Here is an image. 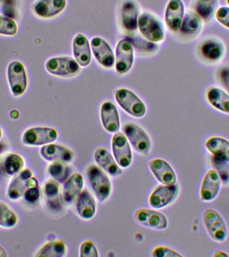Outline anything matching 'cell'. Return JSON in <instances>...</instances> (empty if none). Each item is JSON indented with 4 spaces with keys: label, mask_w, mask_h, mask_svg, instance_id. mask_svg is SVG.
Returning <instances> with one entry per match:
<instances>
[{
    "label": "cell",
    "mask_w": 229,
    "mask_h": 257,
    "mask_svg": "<svg viewBox=\"0 0 229 257\" xmlns=\"http://www.w3.org/2000/svg\"><path fill=\"white\" fill-rule=\"evenodd\" d=\"M153 256L154 257H178L182 255L177 251L166 246H158L153 251Z\"/></svg>",
    "instance_id": "cell-40"
},
{
    "label": "cell",
    "mask_w": 229,
    "mask_h": 257,
    "mask_svg": "<svg viewBox=\"0 0 229 257\" xmlns=\"http://www.w3.org/2000/svg\"><path fill=\"white\" fill-rule=\"evenodd\" d=\"M130 42L139 50H145L146 52H153L155 49H157L156 44L153 42H146L141 39H134L132 42Z\"/></svg>",
    "instance_id": "cell-42"
},
{
    "label": "cell",
    "mask_w": 229,
    "mask_h": 257,
    "mask_svg": "<svg viewBox=\"0 0 229 257\" xmlns=\"http://www.w3.org/2000/svg\"><path fill=\"white\" fill-rule=\"evenodd\" d=\"M179 194L178 185H162L157 187L150 195L149 203L152 208L160 209L172 204Z\"/></svg>",
    "instance_id": "cell-11"
},
{
    "label": "cell",
    "mask_w": 229,
    "mask_h": 257,
    "mask_svg": "<svg viewBox=\"0 0 229 257\" xmlns=\"http://www.w3.org/2000/svg\"><path fill=\"white\" fill-rule=\"evenodd\" d=\"M40 152L44 160L52 163L68 164L74 159V154L71 150L58 144H50L42 146Z\"/></svg>",
    "instance_id": "cell-16"
},
{
    "label": "cell",
    "mask_w": 229,
    "mask_h": 257,
    "mask_svg": "<svg viewBox=\"0 0 229 257\" xmlns=\"http://www.w3.org/2000/svg\"><path fill=\"white\" fill-rule=\"evenodd\" d=\"M84 186V180L80 174H74L64 183L62 197L64 203L70 204L73 202L78 195L81 192Z\"/></svg>",
    "instance_id": "cell-25"
},
{
    "label": "cell",
    "mask_w": 229,
    "mask_h": 257,
    "mask_svg": "<svg viewBox=\"0 0 229 257\" xmlns=\"http://www.w3.org/2000/svg\"><path fill=\"white\" fill-rule=\"evenodd\" d=\"M66 4V0H36L32 4V10L37 17L49 19L61 14Z\"/></svg>",
    "instance_id": "cell-12"
},
{
    "label": "cell",
    "mask_w": 229,
    "mask_h": 257,
    "mask_svg": "<svg viewBox=\"0 0 229 257\" xmlns=\"http://www.w3.org/2000/svg\"><path fill=\"white\" fill-rule=\"evenodd\" d=\"M213 166L216 168L217 172L220 176L221 180L227 183L229 182V162L219 160L213 157L212 160Z\"/></svg>",
    "instance_id": "cell-38"
},
{
    "label": "cell",
    "mask_w": 229,
    "mask_h": 257,
    "mask_svg": "<svg viewBox=\"0 0 229 257\" xmlns=\"http://www.w3.org/2000/svg\"><path fill=\"white\" fill-rule=\"evenodd\" d=\"M86 177L96 198L104 202L112 192V185L107 176L98 167L92 165L86 171Z\"/></svg>",
    "instance_id": "cell-1"
},
{
    "label": "cell",
    "mask_w": 229,
    "mask_h": 257,
    "mask_svg": "<svg viewBox=\"0 0 229 257\" xmlns=\"http://www.w3.org/2000/svg\"><path fill=\"white\" fill-rule=\"evenodd\" d=\"M219 79L229 92V67H222L219 70Z\"/></svg>",
    "instance_id": "cell-43"
},
{
    "label": "cell",
    "mask_w": 229,
    "mask_h": 257,
    "mask_svg": "<svg viewBox=\"0 0 229 257\" xmlns=\"http://www.w3.org/2000/svg\"><path fill=\"white\" fill-rule=\"evenodd\" d=\"M33 177V172L29 169L23 170L16 175L9 185L8 189V196L12 200H19L23 196L27 188L28 181Z\"/></svg>",
    "instance_id": "cell-23"
},
{
    "label": "cell",
    "mask_w": 229,
    "mask_h": 257,
    "mask_svg": "<svg viewBox=\"0 0 229 257\" xmlns=\"http://www.w3.org/2000/svg\"><path fill=\"white\" fill-rule=\"evenodd\" d=\"M7 252L5 250V249L2 248L1 245H0V257H7Z\"/></svg>",
    "instance_id": "cell-45"
},
{
    "label": "cell",
    "mask_w": 229,
    "mask_h": 257,
    "mask_svg": "<svg viewBox=\"0 0 229 257\" xmlns=\"http://www.w3.org/2000/svg\"><path fill=\"white\" fill-rule=\"evenodd\" d=\"M116 70L120 74H126L132 68L134 61V48L128 38L121 40L116 50Z\"/></svg>",
    "instance_id": "cell-9"
},
{
    "label": "cell",
    "mask_w": 229,
    "mask_h": 257,
    "mask_svg": "<svg viewBox=\"0 0 229 257\" xmlns=\"http://www.w3.org/2000/svg\"><path fill=\"white\" fill-rule=\"evenodd\" d=\"M42 191L48 208L55 212L61 210L64 202L58 182L54 180L46 181Z\"/></svg>",
    "instance_id": "cell-20"
},
{
    "label": "cell",
    "mask_w": 229,
    "mask_h": 257,
    "mask_svg": "<svg viewBox=\"0 0 229 257\" xmlns=\"http://www.w3.org/2000/svg\"><path fill=\"white\" fill-rule=\"evenodd\" d=\"M76 209L80 218L84 220L93 218L96 214V203L88 191L82 190L76 197Z\"/></svg>",
    "instance_id": "cell-24"
},
{
    "label": "cell",
    "mask_w": 229,
    "mask_h": 257,
    "mask_svg": "<svg viewBox=\"0 0 229 257\" xmlns=\"http://www.w3.org/2000/svg\"><path fill=\"white\" fill-rule=\"evenodd\" d=\"M213 256L218 257V256H229V254L225 252L224 251L222 250H217L216 252L213 254Z\"/></svg>",
    "instance_id": "cell-44"
},
{
    "label": "cell",
    "mask_w": 229,
    "mask_h": 257,
    "mask_svg": "<svg viewBox=\"0 0 229 257\" xmlns=\"http://www.w3.org/2000/svg\"><path fill=\"white\" fill-rule=\"evenodd\" d=\"M2 135H3V132H2V130L0 128V140H1Z\"/></svg>",
    "instance_id": "cell-46"
},
{
    "label": "cell",
    "mask_w": 229,
    "mask_h": 257,
    "mask_svg": "<svg viewBox=\"0 0 229 257\" xmlns=\"http://www.w3.org/2000/svg\"><path fill=\"white\" fill-rule=\"evenodd\" d=\"M222 180L216 170L207 172L200 187V199L204 202H211L218 196L220 192Z\"/></svg>",
    "instance_id": "cell-14"
},
{
    "label": "cell",
    "mask_w": 229,
    "mask_h": 257,
    "mask_svg": "<svg viewBox=\"0 0 229 257\" xmlns=\"http://www.w3.org/2000/svg\"><path fill=\"white\" fill-rule=\"evenodd\" d=\"M100 120L104 130L108 132H118L120 128V118L118 109L111 102L106 101L100 107Z\"/></svg>",
    "instance_id": "cell-22"
},
{
    "label": "cell",
    "mask_w": 229,
    "mask_h": 257,
    "mask_svg": "<svg viewBox=\"0 0 229 257\" xmlns=\"http://www.w3.org/2000/svg\"><path fill=\"white\" fill-rule=\"evenodd\" d=\"M112 151L119 166L128 168L132 164V152L128 139L122 133L117 132L112 139Z\"/></svg>",
    "instance_id": "cell-10"
},
{
    "label": "cell",
    "mask_w": 229,
    "mask_h": 257,
    "mask_svg": "<svg viewBox=\"0 0 229 257\" xmlns=\"http://www.w3.org/2000/svg\"><path fill=\"white\" fill-rule=\"evenodd\" d=\"M18 218L16 213L0 201V226L12 228L17 224Z\"/></svg>",
    "instance_id": "cell-35"
},
{
    "label": "cell",
    "mask_w": 229,
    "mask_h": 257,
    "mask_svg": "<svg viewBox=\"0 0 229 257\" xmlns=\"http://www.w3.org/2000/svg\"><path fill=\"white\" fill-rule=\"evenodd\" d=\"M24 165L25 161L20 155L9 154L4 158L2 168L7 176H14L23 170Z\"/></svg>",
    "instance_id": "cell-32"
},
{
    "label": "cell",
    "mask_w": 229,
    "mask_h": 257,
    "mask_svg": "<svg viewBox=\"0 0 229 257\" xmlns=\"http://www.w3.org/2000/svg\"><path fill=\"white\" fill-rule=\"evenodd\" d=\"M218 0H194V12L204 21H208L216 13Z\"/></svg>",
    "instance_id": "cell-31"
},
{
    "label": "cell",
    "mask_w": 229,
    "mask_h": 257,
    "mask_svg": "<svg viewBox=\"0 0 229 257\" xmlns=\"http://www.w3.org/2000/svg\"><path fill=\"white\" fill-rule=\"evenodd\" d=\"M207 150L214 158L229 162V141L220 137H212L207 140Z\"/></svg>",
    "instance_id": "cell-29"
},
{
    "label": "cell",
    "mask_w": 229,
    "mask_h": 257,
    "mask_svg": "<svg viewBox=\"0 0 229 257\" xmlns=\"http://www.w3.org/2000/svg\"><path fill=\"white\" fill-rule=\"evenodd\" d=\"M138 28L141 34L153 43H159L164 40L165 34L162 24L153 14L144 12L138 19Z\"/></svg>",
    "instance_id": "cell-5"
},
{
    "label": "cell",
    "mask_w": 229,
    "mask_h": 257,
    "mask_svg": "<svg viewBox=\"0 0 229 257\" xmlns=\"http://www.w3.org/2000/svg\"><path fill=\"white\" fill-rule=\"evenodd\" d=\"M116 99L119 105L130 115L142 117L146 112V105L134 92L126 88H120L116 92Z\"/></svg>",
    "instance_id": "cell-6"
},
{
    "label": "cell",
    "mask_w": 229,
    "mask_h": 257,
    "mask_svg": "<svg viewBox=\"0 0 229 257\" xmlns=\"http://www.w3.org/2000/svg\"><path fill=\"white\" fill-rule=\"evenodd\" d=\"M226 2H227V4H228L229 5V0H226Z\"/></svg>",
    "instance_id": "cell-47"
},
{
    "label": "cell",
    "mask_w": 229,
    "mask_h": 257,
    "mask_svg": "<svg viewBox=\"0 0 229 257\" xmlns=\"http://www.w3.org/2000/svg\"><path fill=\"white\" fill-rule=\"evenodd\" d=\"M90 48L96 61L106 68L113 67L116 58L109 44L100 37H94L90 41Z\"/></svg>",
    "instance_id": "cell-13"
},
{
    "label": "cell",
    "mask_w": 229,
    "mask_h": 257,
    "mask_svg": "<svg viewBox=\"0 0 229 257\" xmlns=\"http://www.w3.org/2000/svg\"><path fill=\"white\" fill-rule=\"evenodd\" d=\"M46 70L52 75L59 77H72L79 73L80 66L75 59L69 56H59L48 59Z\"/></svg>",
    "instance_id": "cell-4"
},
{
    "label": "cell",
    "mask_w": 229,
    "mask_h": 257,
    "mask_svg": "<svg viewBox=\"0 0 229 257\" xmlns=\"http://www.w3.org/2000/svg\"><path fill=\"white\" fill-rule=\"evenodd\" d=\"M201 55L204 60L211 62H216L222 59L224 56L225 48L224 44L216 39L206 40L200 46Z\"/></svg>",
    "instance_id": "cell-26"
},
{
    "label": "cell",
    "mask_w": 229,
    "mask_h": 257,
    "mask_svg": "<svg viewBox=\"0 0 229 257\" xmlns=\"http://www.w3.org/2000/svg\"><path fill=\"white\" fill-rule=\"evenodd\" d=\"M136 220L148 228L164 230L168 226V220L162 213L150 209H140L136 212Z\"/></svg>",
    "instance_id": "cell-17"
},
{
    "label": "cell",
    "mask_w": 229,
    "mask_h": 257,
    "mask_svg": "<svg viewBox=\"0 0 229 257\" xmlns=\"http://www.w3.org/2000/svg\"><path fill=\"white\" fill-rule=\"evenodd\" d=\"M18 32V25L13 18L0 14V35L14 36Z\"/></svg>",
    "instance_id": "cell-37"
},
{
    "label": "cell",
    "mask_w": 229,
    "mask_h": 257,
    "mask_svg": "<svg viewBox=\"0 0 229 257\" xmlns=\"http://www.w3.org/2000/svg\"><path fill=\"white\" fill-rule=\"evenodd\" d=\"M123 132L135 150L141 154H148L152 142L150 136L140 126L134 122H127L123 126Z\"/></svg>",
    "instance_id": "cell-7"
},
{
    "label": "cell",
    "mask_w": 229,
    "mask_h": 257,
    "mask_svg": "<svg viewBox=\"0 0 229 257\" xmlns=\"http://www.w3.org/2000/svg\"><path fill=\"white\" fill-rule=\"evenodd\" d=\"M7 78L12 95L18 97L25 92L28 86V76L22 62L14 60L8 64Z\"/></svg>",
    "instance_id": "cell-3"
},
{
    "label": "cell",
    "mask_w": 229,
    "mask_h": 257,
    "mask_svg": "<svg viewBox=\"0 0 229 257\" xmlns=\"http://www.w3.org/2000/svg\"><path fill=\"white\" fill-rule=\"evenodd\" d=\"M80 257H98V252L95 245L90 241H85L80 248Z\"/></svg>",
    "instance_id": "cell-39"
},
{
    "label": "cell",
    "mask_w": 229,
    "mask_h": 257,
    "mask_svg": "<svg viewBox=\"0 0 229 257\" xmlns=\"http://www.w3.org/2000/svg\"><path fill=\"white\" fill-rule=\"evenodd\" d=\"M23 196L24 200L30 204H34L38 202L40 197V189L37 179L34 177L30 179Z\"/></svg>",
    "instance_id": "cell-36"
},
{
    "label": "cell",
    "mask_w": 229,
    "mask_h": 257,
    "mask_svg": "<svg viewBox=\"0 0 229 257\" xmlns=\"http://www.w3.org/2000/svg\"><path fill=\"white\" fill-rule=\"evenodd\" d=\"M206 98L213 107L219 111L229 114V94L226 91L212 86L207 90Z\"/></svg>",
    "instance_id": "cell-27"
},
{
    "label": "cell",
    "mask_w": 229,
    "mask_h": 257,
    "mask_svg": "<svg viewBox=\"0 0 229 257\" xmlns=\"http://www.w3.org/2000/svg\"><path fill=\"white\" fill-rule=\"evenodd\" d=\"M2 1H3V0H0V3H1Z\"/></svg>",
    "instance_id": "cell-48"
},
{
    "label": "cell",
    "mask_w": 229,
    "mask_h": 257,
    "mask_svg": "<svg viewBox=\"0 0 229 257\" xmlns=\"http://www.w3.org/2000/svg\"><path fill=\"white\" fill-rule=\"evenodd\" d=\"M58 138V133L48 126H35L28 128L22 136V142L28 146H44L52 144Z\"/></svg>",
    "instance_id": "cell-8"
},
{
    "label": "cell",
    "mask_w": 229,
    "mask_h": 257,
    "mask_svg": "<svg viewBox=\"0 0 229 257\" xmlns=\"http://www.w3.org/2000/svg\"><path fill=\"white\" fill-rule=\"evenodd\" d=\"M66 247L62 241L55 240L46 243L36 253V256L63 257L65 256Z\"/></svg>",
    "instance_id": "cell-33"
},
{
    "label": "cell",
    "mask_w": 229,
    "mask_h": 257,
    "mask_svg": "<svg viewBox=\"0 0 229 257\" xmlns=\"http://www.w3.org/2000/svg\"><path fill=\"white\" fill-rule=\"evenodd\" d=\"M121 22L127 31L133 32L138 28L140 9L138 4L133 0H126L121 6Z\"/></svg>",
    "instance_id": "cell-19"
},
{
    "label": "cell",
    "mask_w": 229,
    "mask_h": 257,
    "mask_svg": "<svg viewBox=\"0 0 229 257\" xmlns=\"http://www.w3.org/2000/svg\"><path fill=\"white\" fill-rule=\"evenodd\" d=\"M203 20L194 11L185 14L180 31L186 36H194L200 32Z\"/></svg>",
    "instance_id": "cell-30"
},
{
    "label": "cell",
    "mask_w": 229,
    "mask_h": 257,
    "mask_svg": "<svg viewBox=\"0 0 229 257\" xmlns=\"http://www.w3.org/2000/svg\"><path fill=\"white\" fill-rule=\"evenodd\" d=\"M151 172L163 185L175 184L177 177L172 166L162 159H154L149 163Z\"/></svg>",
    "instance_id": "cell-18"
},
{
    "label": "cell",
    "mask_w": 229,
    "mask_h": 257,
    "mask_svg": "<svg viewBox=\"0 0 229 257\" xmlns=\"http://www.w3.org/2000/svg\"><path fill=\"white\" fill-rule=\"evenodd\" d=\"M185 16V6L182 0H169L165 10V22L173 32L180 30Z\"/></svg>",
    "instance_id": "cell-15"
},
{
    "label": "cell",
    "mask_w": 229,
    "mask_h": 257,
    "mask_svg": "<svg viewBox=\"0 0 229 257\" xmlns=\"http://www.w3.org/2000/svg\"><path fill=\"white\" fill-rule=\"evenodd\" d=\"M217 21L229 29V7L222 6L217 9L215 13Z\"/></svg>",
    "instance_id": "cell-41"
},
{
    "label": "cell",
    "mask_w": 229,
    "mask_h": 257,
    "mask_svg": "<svg viewBox=\"0 0 229 257\" xmlns=\"http://www.w3.org/2000/svg\"><path fill=\"white\" fill-rule=\"evenodd\" d=\"M94 158L96 164L108 174L112 176H119L122 174V171L119 165L117 164L111 155L105 149L100 148L96 150Z\"/></svg>",
    "instance_id": "cell-28"
},
{
    "label": "cell",
    "mask_w": 229,
    "mask_h": 257,
    "mask_svg": "<svg viewBox=\"0 0 229 257\" xmlns=\"http://www.w3.org/2000/svg\"><path fill=\"white\" fill-rule=\"evenodd\" d=\"M202 220L207 232L213 240L219 242L226 240L228 235V227L217 211L212 208L206 209L203 212Z\"/></svg>",
    "instance_id": "cell-2"
},
{
    "label": "cell",
    "mask_w": 229,
    "mask_h": 257,
    "mask_svg": "<svg viewBox=\"0 0 229 257\" xmlns=\"http://www.w3.org/2000/svg\"><path fill=\"white\" fill-rule=\"evenodd\" d=\"M74 59L82 67L89 65L92 59L91 48L86 36L78 34L72 43Z\"/></svg>",
    "instance_id": "cell-21"
},
{
    "label": "cell",
    "mask_w": 229,
    "mask_h": 257,
    "mask_svg": "<svg viewBox=\"0 0 229 257\" xmlns=\"http://www.w3.org/2000/svg\"><path fill=\"white\" fill-rule=\"evenodd\" d=\"M71 172L70 167L61 162H52L48 168V174L60 184H64L68 180Z\"/></svg>",
    "instance_id": "cell-34"
}]
</instances>
